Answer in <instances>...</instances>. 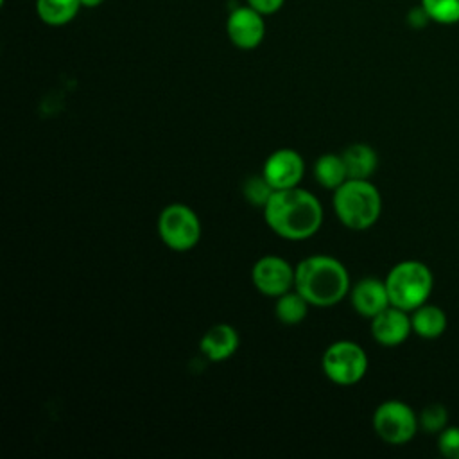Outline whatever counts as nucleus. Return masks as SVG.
Returning <instances> with one entry per match:
<instances>
[{
    "label": "nucleus",
    "instance_id": "1",
    "mask_svg": "<svg viewBox=\"0 0 459 459\" xmlns=\"http://www.w3.org/2000/svg\"><path fill=\"white\" fill-rule=\"evenodd\" d=\"M262 212L267 228L285 240L314 237L325 219L321 201L301 186L274 190Z\"/></svg>",
    "mask_w": 459,
    "mask_h": 459
},
{
    "label": "nucleus",
    "instance_id": "2",
    "mask_svg": "<svg viewBox=\"0 0 459 459\" xmlns=\"http://www.w3.org/2000/svg\"><path fill=\"white\" fill-rule=\"evenodd\" d=\"M294 289L310 307L339 305L351 289L346 265L330 255H310L294 265Z\"/></svg>",
    "mask_w": 459,
    "mask_h": 459
},
{
    "label": "nucleus",
    "instance_id": "3",
    "mask_svg": "<svg viewBox=\"0 0 459 459\" xmlns=\"http://www.w3.org/2000/svg\"><path fill=\"white\" fill-rule=\"evenodd\" d=\"M332 206L337 221L344 228L364 231L380 219L382 195L371 179H346L333 190Z\"/></svg>",
    "mask_w": 459,
    "mask_h": 459
},
{
    "label": "nucleus",
    "instance_id": "4",
    "mask_svg": "<svg viewBox=\"0 0 459 459\" xmlns=\"http://www.w3.org/2000/svg\"><path fill=\"white\" fill-rule=\"evenodd\" d=\"M391 305L412 312L427 303L434 290V274L421 260L407 258L394 264L384 278Z\"/></svg>",
    "mask_w": 459,
    "mask_h": 459
},
{
    "label": "nucleus",
    "instance_id": "5",
    "mask_svg": "<svg viewBox=\"0 0 459 459\" xmlns=\"http://www.w3.org/2000/svg\"><path fill=\"white\" fill-rule=\"evenodd\" d=\"M369 368L366 350L350 339H341L326 346L321 355V369L325 377L335 385L359 384Z\"/></svg>",
    "mask_w": 459,
    "mask_h": 459
},
{
    "label": "nucleus",
    "instance_id": "6",
    "mask_svg": "<svg viewBox=\"0 0 459 459\" xmlns=\"http://www.w3.org/2000/svg\"><path fill=\"white\" fill-rule=\"evenodd\" d=\"M371 425L378 439L393 446L407 445L420 430L418 412H414L409 403L396 398L384 400L375 407Z\"/></svg>",
    "mask_w": 459,
    "mask_h": 459
},
{
    "label": "nucleus",
    "instance_id": "7",
    "mask_svg": "<svg viewBox=\"0 0 459 459\" xmlns=\"http://www.w3.org/2000/svg\"><path fill=\"white\" fill-rule=\"evenodd\" d=\"M156 228L161 242L176 253L194 249L203 233L197 213L183 203L167 204L158 215Z\"/></svg>",
    "mask_w": 459,
    "mask_h": 459
},
{
    "label": "nucleus",
    "instance_id": "8",
    "mask_svg": "<svg viewBox=\"0 0 459 459\" xmlns=\"http://www.w3.org/2000/svg\"><path fill=\"white\" fill-rule=\"evenodd\" d=\"M296 269L278 255H264L251 267L253 287L269 298H278L294 289Z\"/></svg>",
    "mask_w": 459,
    "mask_h": 459
},
{
    "label": "nucleus",
    "instance_id": "9",
    "mask_svg": "<svg viewBox=\"0 0 459 459\" xmlns=\"http://www.w3.org/2000/svg\"><path fill=\"white\" fill-rule=\"evenodd\" d=\"M262 174L274 190L299 186L305 176V160L294 149H276L265 158Z\"/></svg>",
    "mask_w": 459,
    "mask_h": 459
},
{
    "label": "nucleus",
    "instance_id": "10",
    "mask_svg": "<svg viewBox=\"0 0 459 459\" xmlns=\"http://www.w3.org/2000/svg\"><path fill=\"white\" fill-rule=\"evenodd\" d=\"M226 34L230 41L240 50L256 48L265 38L264 14L247 4L235 7L226 20Z\"/></svg>",
    "mask_w": 459,
    "mask_h": 459
},
{
    "label": "nucleus",
    "instance_id": "11",
    "mask_svg": "<svg viewBox=\"0 0 459 459\" xmlns=\"http://www.w3.org/2000/svg\"><path fill=\"white\" fill-rule=\"evenodd\" d=\"M371 337L384 348H396L403 344L412 333L411 312L389 305L380 314L369 319Z\"/></svg>",
    "mask_w": 459,
    "mask_h": 459
},
{
    "label": "nucleus",
    "instance_id": "12",
    "mask_svg": "<svg viewBox=\"0 0 459 459\" xmlns=\"http://www.w3.org/2000/svg\"><path fill=\"white\" fill-rule=\"evenodd\" d=\"M348 298L353 310L366 319L375 317L391 305L385 281L373 276L362 278L357 283H353L348 292Z\"/></svg>",
    "mask_w": 459,
    "mask_h": 459
},
{
    "label": "nucleus",
    "instance_id": "13",
    "mask_svg": "<svg viewBox=\"0 0 459 459\" xmlns=\"http://www.w3.org/2000/svg\"><path fill=\"white\" fill-rule=\"evenodd\" d=\"M240 344V335L228 323L212 325L199 339V350L210 362H224L235 355Z\"/></svg>",
    "mask_w": 459,
    "mask_h": 459
},
{
    "label": "nucleus",
    "instance_id": "14",
    "mask_svg": "<svg viewBox=\"0 0 459 459\" xmlns=\"http://www.w3.org/2000/svg\"><path fill=\"white\" fill-rule=\"evenodd\" d=\"M411 325L414 335L432 341L446 332L448 317L441 307L427 301L411 312Z\"/></svg>",
    "mask_w": 459,
    "mask_h": 459
},
{
    "label": "nucleus",
    "instance_id": "15",
    "mask_svg": "<svg viewBox=\"0 0 459 459\" xmlns=\"http://www.w3.org/2000/svg\"><path fill=\"white\" fill-rule=\"evenodd\" d=\"M341 156L348 170V179H371L378 167V154L366 142L350 143Z\"/></svg>",
    "mask_w": 459,
    "mask_h": 459
},
{
    "label": "nucleus",
    "instance_id": "16",
    "mask_svg": "<svg viewBox=\"0 0 459 459\" xmlns=\"http://www.w3.org/2000/svg\"><path fill=\"white\" fill-rule=\"evenodd\" d=\"M314 179L326 190H335L348 179V170L341 154L325 152L321 154L312 167Z\"/></svg>",
    "mask_w": 459,
    "mask_h": 459
},
{
    "label": "nucleus",
    "instance_id": "17",
    "mask_svg": "<svg viewBox=\"0 0 459 459\" xmlns=\"http://www.w3.org/2000/svg\"><path fill=\"white\" fill-rule=\"evenodd\" d=\"M81 7V0H36L38 18L50 27H63L70 23Z\"/></svg>",
    "mask_w": 459,
    "mask_h": 459
},
{
    "label": "nucleus",
    "instance_id": "18",
    "mask_svg": "<svg viewBox=\"0 0 459 459\" xmlns=\"http://www.w3.org/2000/svg\"><path fill=\"white\" fill-rule=\"evenodd\" d=\"M310 303L296 290L290 289L281 296L274 298V316L281 325H299L308 314Z\"/></svg>",
    "mask_w": 459,
    "mask_h": 459
},
{
    "label": "nucleus",
    "instance_id": "19",
    "mask_svg": "<svg viewBox=\"0 0 459 459\" xmlns=\"http://www.w3.org/2000/svg\"><path fill=\"white\" fill-rule=\"evenodd\" d=\"M418 423L425 434L437 436L448 427V409L441 402H432L418 412Z\"/></svg>",
    "mask_w": 459,
    "mask_h": 459
},
{
    "label": "nucleus",
    "instance_id": "20",
    "mask_svg": "<svg viewBox=\"0 0 459 459\" xmlns=\"http://www.w3.org/2000/svg\"><path fill=\"white\" fill-rule=\"evenodd\" d=\"M421 9L436 23L452 25L459 22V0H421Z\"/></svg>",
    "mask_w": 459,
    "mask_h": 459
},
{
    "label": "nucleus",
    "instance_id": "21",
    "mask_svg": "<svg viewBox=\"0 0 459 459\" xmlns=\"http://www.w3.org/2000/svg\"><path fill=\"white\" fill-rule=\"evenodd\" d=\"M274 188L271 186V183L264 178V174H258V176H249L244 185H242V194L246 197V201L251 204V206H256V208H264L269 201V197L273 195Z\"/></svg>",
    "mask_w": 459,
    "mask_h": 459
},
{
    "label": "nucleus",
    "instance_id": "22",
    "mask_svg": "<svg viewBox=\"0 0 459 459\" xmlns=\"http://www.w3.org/2000/svg\"><path fill=\"white\" fill-rule=\"evenodd\" d=\"M437 450L446 459H459V425H448L437 434Z\"/></svg>",
    "mask_w": 459,
    "mask_h": 459
},
{
    "label": "nucleus",
    "instance_id": "23",
    "mask_svg": "<svg viewBox=\"0 0 459 459\" xmlns=\"http://www.w3.org/2000/svg\"><path fill=\"white\" fill-rule=\"evenodd\" d=\"M285 0H247V5H251L255 11H258L264 16L274 14L283 7Z\"/></svg>",
    "mask_w": 459,
    "mask_h": 459
},
{
    "label": "nucleus",
    "instance_id": "24",
    "mask_svg": "<svg viewBox=\"0 0 459 459\" xmlns=\"http://www.w3.org/2000/svg\"><path fill=\"white\" fill-rule=\"evenodd\" d=\"M104 0H81L82 7H99Z\"/></svg>",
    "mask_w": 459,
    "mask_h": 459
}]
</instances>
